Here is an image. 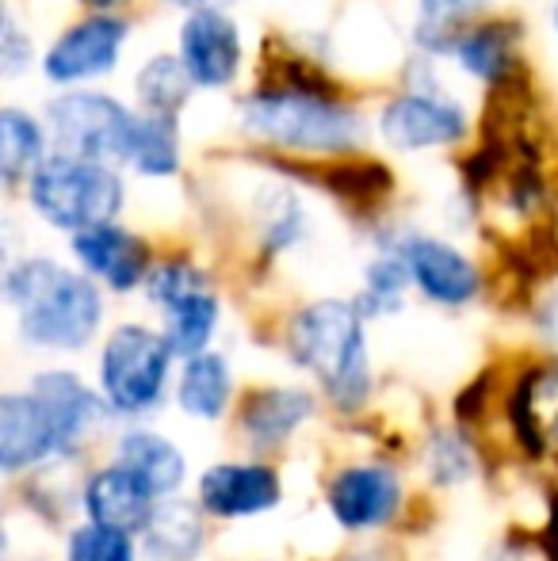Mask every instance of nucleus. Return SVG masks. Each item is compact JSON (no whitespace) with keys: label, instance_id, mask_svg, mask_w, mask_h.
Here are the masks:
<instances>
[{"label":"nucleus","instance_id":"obj_22","mask_svg":"<svg viewBox=\"0 0 558 561\" xmlns=\"http://www.w3.org/2000/svg\"><path fill=\"white\" fill-rule=\"evenodd\" d=\"M440 50L475 81H501L513 66L516 35L509 23H478L452 35Z\"/></svg>","mask_w":558,"mask_h":561},{"label":"nucleus","instance_id":"obj_1","mask_svg":"<svg viewBox=\"0 0 558 561\" xmlns=\"http://www.w3.org/2000/svg\"><path fill=\"white\" fill-rule=\"evenodd\" d=\"M0 295L20 313L23 340L38 347L77 352L96 336L104 321L100 283L58 264L54 256L12 260L0 275Z\"/></svg>","mask_w":558,"mask_h":561},{"label":"nucleus","instance_id":"obj_9","mask_svg":"<svg viewBox=\"0 0 558 561\" xmlns=\"http://www.w3.org/2000/svg\"><path fill=\"white\" fill-rule=\"evenodd\" d=\"M470 134V115L455 96L440 89L398 92L379 112V138L402 153L459 146Z\"/></svg>","mask_w":558,"mask_h":561},{"label":"nucleus","instance_id":"obj_33","mask_svg":"<svg viewBox=\"0 0 558 561\" xmlns=\"http://www.w3.org/2000/svg\"><path fill=\"white\" fill-rule=\"evenodd\" d=\"M77 4H81L84 12H123L130 0H77Z\"/></svg>","mask_w":558,"mask_h":561},{"label":"nucleus","instance_id":"obj_14","mask_svg":"<svg viewBox=\"0 0 558 561\" xmlns=\"http://www.w3.org/2000/svg\"><path fill=\"white\" fill-rule=\"evenodd\" d=\"M200 504L218 519H246L280 504V478L257 462H223L200 478Z\"/></svg>","mask_w":558,"mask_h":561},{"label":"nucleus","instance_id":"obj_36","mask_svg":"<svg viewBox=\"0 0 558 561\" xmlns=\"http://www.w3.org/2000/svg\"><path fill=\"white\" fill-rule=\"evenodd\" d=\"M0 547H4V535H0Z\"/></svg>","mask_w":558,"mask_h":561},{"label":"nucleus","instance_id":"obj_34","mask_svg":"<svg viewBox=\"0 0 558 561\" xmlns=\"http://www.w3.org/2000/svg\"><path fill=\"white\" fill-rule=\"evenodd\" d=\"M551 31H555V35H558V0H555V4H551Z\"/></svg>","mask_w":558,"mask_h":561},{"label":"nucleus","instance_id":"obj_12","mask_svg":"<svg viewBox=\"0 0 558 561\" xmlns=\"http://www.w3.org/2000/svg\"><path fill=\"white\" fill-rule=\"evenodd\" d=\"M395 249L402 252L406 267H410V283L429 302L467 306V302H475L478 290H482V272H478L475 260L455 249V244L440 241V237L413 233V237H402Z\"/></svg>","mask_w":558,"mask_h":561},{"label":"nucleus","instance_id":"obj_25","mask_svg":"<svg viewBox=\"0 0 558 561\" xmlns=\"http://www.w3.org/2000/svg\"><path fill=\"white\" fill-rule=\"evenodd\" d=\"M314 413V398L306 390H264L253 393L246 405V436L261 447H276L298 424H306Z\"/></svg>","mask_w":558,"mask_h":561},{"label":"nucleus","instance_id":"obj_21","mask_svg":"<svg viewBox=\"0 0 558 561\" xmlns=\"http://www.w3.org/2000/svg\"><path fill=\"white\" fill-rule=\"evenodd\" d=\"M180 161L184 153H180L176 118L138 112L127 153H123V172H135L141 180H172L180 172Z\"/></svg>","mask_w":558,"mask_h":561},{"label":"nucleus","instance_id":"obj_8","mask_svg":"<svg viewBox=\"0 0 558 561\" xmlns=\"http://www.w3.org/2000/svg\"><path fill=\"white\" fill-rule=\"evenodd\" d=\"M146 298L164 313V340H169L172 355L187 359V355L203 352L218 329V298L210 290L207 275L187 260H164V264H149Z\"/></svg>","mask_w":558,"mask_h":561},{"label":"nucleus","instance_id":"obj_11","mask_svg":"<svg viewBox=\"0 0 558 561\" xmlns=\"http://www.w3.org/2000/svg\"><path fill=\"white\" fill-rule=\"evenodd\" d=\"M69 252H73V260L81 264V272L89 279L104 283L115 295H127V290L141 287L149 264H153L146 237L127 229L119 218L69 233Z\"/></svg>","mask_w":558,"mask_h":561},{"label":"nucleus","instance_id":"obj_17","mask_svg":"<svg viewBox=\"0 0 558 561\" xmlns=\"http://www.w3.org/2000/svg\"><path fill=\"white\" fill-rule=\"evenodd\" d=\"M115 466L138 478L153 501L172 496L184 485V455L172 439L157 436V432H127L119 439V450H115Z\"/></svg>","mask_w":558,"mask_h":561},{"label":"nucleus","instance_id":"obj_15","mask_svg":"<svg viewBox=\"0 0 558 561\" xmlns=\"http://www.w3.org/2000/svg\"><path fill=\"white\" fill-rule=\"evenodd\" d=\"M54 450H66L58 424L31 393H0V470H23L43 462Z\"/></svg>","mask_w":558,"mask_h":561},{"label":"nucleus","instance_id":"obj_35","mask_svg":"<svg viewBox=\"0 0 558 561\" xmlns=\"http://www.w3.org/2000/svg\"><path fill=\"white\" fill-rule=\"evenodd\" d=\"M551 226H555V244H558V199H555V218H551Z\"/></svg>","mask_w":558,"mask_h":561},{"label":"nucleus","instance_id":"obj_18","mask_svg":"<svg viewBox=\"0 0 558 561\" xmlns=\"http://www.w3.org/2000/svg\"><path fill=\"white\" fill-rule=\"evenodd\" d=\"M513 421L524 447L536 455H558V363L524 375L513 398Z\"/></svg>","mask_w":558,"mask_h":561},{"label":"nucleus","instance_id":"obj_13","mask_svg":"<svg viewBox=\"0 0 558 561\" xmlns=\"http://www.w3.org/2000/svg\"><path fill=\"white\" fill-rule=\"evenodd\" d=\"M329 508L349 531L383 527L402 508V481L387 466H352L329 485Z\"/></svg>","mask_w":558,"mask_h":561},{"label":"nucleus","instance_id":"obj_29","mask_svg":"<svg viewBox=\"0 0 558 561\" xmlns=\"http://www.w3.org/2000/svg\"><path fill=\"white\" fill-rule=\"evenodd\" d=\"M69 561H135V542L130 531L89 524L69 539Z\"/></svg>","mask_w":558,"mask_h":561},{"label":"nucleus","instance_id":"obj_26","mask_svg":"<svg viewBox=\"0 0 558 561\" xmlns=\"http://www.w3.org/2000/svg\"><path fill=\"white\" fill-rule=\"evenodd\" d=\"M195 84L187 81L184 66L176 54H153L141 61L135 73V107L149 115H169L176 118L184 112V104L192 100Z\"/></svg>","mask_w":558,"mask_h":561},{"label":"nucleus","instance_id":"obj_2","mask_svg":"<svg viewBox=\"0 0 558 561\" xmlns=\"http://www.w3.org/2000/svg\"><path fill=\"white\" fill-rule=\"evenodd\" d=\"M241 126L257 138L295 153H349L364 138V118L352 104L329 96L306 81H287L257 89L241 100Z\"/></svg>","mask_w":558,"mask_h":561},{"label":"nucleus","instance_id":"obj_27","mask_svg":"<svg viewBox=\"0 0 558 561\" xmlns=\"http://www.w3.org/2000/svg\"><path fill=\"white\" fill-rule=\"evenodd\" d=\"M406 290H410V267H406L402 252L387 249L375 256L364 272V295H360L356 310L364 313H395L402 306Z\"/></svg>","mask_w":558,"mask_h":561},{"label":"nucleus","instance_id":"obj_10","mask_svg":"<svg viewBox=\"0 0 558 561\" xmlns=\"http://www.w3.org/2000/svg\"><path fill=\"white\" fill-rule=\"evenodd\" d=\"M176 58L195 89H230L246 61L241 27L226 8H192L176 31Z\"/></svg>","mask_w":558,"mask_h":561},{"label":"nucleus","instance_id":"obj_7","mask_svg":"<svg viewBox=\"0 0 558 561\" xmlns=\"http://www.w3.org/2000/svg\"><path fill=\"white\" fill-rule=\"evenodd\" d=\"M172 347L164 333L146 325H119L100 355V390L115 413H146L164 398Z\"/></svg>","mask_w":558,"mask_h":561},{"label":"nucleus","instance_id":"obj_20","mask_svg":"<svg viewBox=\"0 0 558 561\" xmlns=\"http://www.w3.org/2000/svg\"><path fill=\"white\" fill-rule=\"evenodd\" d=\"M35 398L43 401L46 413L58 424L61 447H73L100 421V413H104L96 393L77 375H69V370H43L35 378Z\"/></svg>","mask_w":558,"mask_h":561},{"label":"nucleus","instance_id":"obj_6","mask_svg":"<svg viewBox=\"0 0 558 561\" xmlns=\"http://www.w3.org/2000/svg\"><path fill=\"white\" fill-rule=\"evenodd\" d=\"M127 43L130 20L123 12H84L43 46L35 69L54 89H84L119 69Z\"/></svg>","mask_w":558,"mask_h":561},{"label":"nucleus","instance_id":"obj_5","mask_svg":"<svg viewBox=\"0 0 558 561\" xmlns=\"http://www.w3.org/2000/svg\"><path fill=\"white\" fill-rule=\"evenodd\" d=\"M38 115H43L46 134H50V149L123 169V153H127L130 130H135L138 118L135 104L84 84V89H58Z\"/></svg>","mask_w":558,"mask_h":561},{"label":"nucleus","instance_id":"obj_23","mask_svg":"<svg viewBox=\"0 0 558 561\" xmlns=\"http://www.w3.org/2000/svg\"><path fill=\"white\" fill-rule=\"evenodd\" d=\"M230 363L218 352H195L184 359L180 370V386H176V401L187 416H200V421H218L226 413V401H230Z\"/></svg>","mask_w":558,"mask_h":561},{"label":"nucleus","instance_id":"obj_19","mask_svg":"<svg viewBox=\"0 0 558 561\" xmlns=\"http://www.w3.org/2000/svg\"><path fill=\"white\" fill-rule=\"evenodd\" d=\"M84 508H89L92 524L119 527V531H141L149 508H153V496L123 466H107L84 489Z\"/></svg>","mask_w":558,"mask_h":561},{"label":"nucleus","instance_id":"obj_24","mask_svg":"<svg viewBox=\"0 0 558 561\" xmlns=\"http://www.w3.org/2000/svg\"><path fill=\"white\" fill-rule=\"evenodd\" d=\"M141 535H146V550L153 561H195L203 550V524L200 512L192 504L180 501H164L153 504L141 524Z\"/></svg>","mask_w":558,"mask_h":561},{"label":"nucleus","instance_id":"obj_30","mask_svg":"<svg viewBox=\"0 0 558 561\" xmlns=\"http://www.w3.org/2000/svg\"><path fill=\"white\" fill-rule=\"evenodd\" d=\"M418 4H421V12H424L421 35H440V31L452 27L459 15H467L475 0H418Z\"/></svg>","mask_w":558,"mask_h":561},{"label":"nucleus","instance_id":"obj_16","mask_svg":"<svg viewBox=\"0 0 558 561\" xmlns=\"http://www.w3.org/2000/svg\"><path fill=\"white\" fill-rule=\"evenodd\" d=\"M46 153H50V134L43 115L23 104H0V195L23 192Z\"/></svg>","mask_w":558,"mask_h":561},{"label":"nucleus","instance_id":"obj_3","mask_svg":"<svg viewBox=\"0 0 558 561\" xmlns=\"http://www.w3.org/2000/svg\"><path fill=\"white\" fill-rule=\"evenodd\" d=\"M287 352L306 367L341 409H356L372 393L364 313L356 302L321 298L295 313L287 329Z\"/></svg>","mask_w":558,"mask_h":561},{"label":"nucleus","instance_id":"obj_32","mask_svg":"<svg viewBox=\"0 0 558 561\" xmlns=\"http://www.w3.org/2000/svg\"><path fill=\"white\" fill-rule=\"evenodd\" d=\"M169 8H180V12H192V8H230V4H246V0H161Z\"/></svg>","mask_w":558,"mask_h":561},{"label":"nucleus","instance_id":"obj_31","mask_svg":"<svg viewBox=\"0 0 558 561\" xmlns=\"http://www.w3.org/2000/svg\"><path fill=\"white\" fill-rule=\"evenodd\" d=\"M539 333L558 347V290H551L539 306Z\"/></svg>","mask_w":558,"mask_h":561},{"label":"nucleus","instance_id":"obj_4","mask_svg":"<svg viewBox=\"0 0 558 561\" xmlns=\"http://www.w3.org/2000/svg\"><path fill=\"white\" fill-rule=\"evenodd\" d=\"M31 215L58 233L112 222L127 207V180L119 164L50 149L23 184Z\"/></svg>","mask_w":558,"mask_h":561},{"label":"nucleus","instance_id":"obj_28","mask_svg":"<svg viewBox=\"0 0 558 561\" xmlns=\"http://www.w3.org/2000/svg\"><path fill=\"white\" fill-rule=\"evenodd\" d=\"M38 66V43L15 0H0V81H23Z\"/></svg>","mask_w":558,"mask_h":561}]
</instances>
